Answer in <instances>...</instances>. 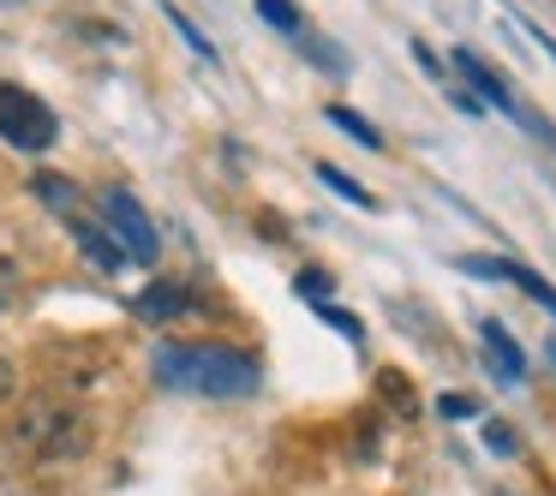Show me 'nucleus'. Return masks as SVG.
<instances>
[{
  "label": "nucleus",
  "instance_id": "f257e3e1",
  "mask_svg": "<svg viewBox=\"0 0 556 496\" xmlns=\"http://www.w3.org/2000/svg\"><path fill=\"white\" fill-rule=\"evenodd\" d=\"M150 377L180 395H210V400H240L257 395L264 371L245 347H222V341H162L150 353Z\"/></svg>",
  "mask_w": 556,
  "mask_h": 496
},
{
  "label": "nucleus",
  "instance_id": "f03ea898",
  "mask_svg": "<svg viewBox=\"0 0 556 496\" xmlns=\"http://www.w3.org/2000/svg\"><path fill=\"white\" fill-rule=\"evenodd\" d=\"M13 448L25 460H37V467H66V460H78L90 448V412L78 407L73 395H61V389H37V395L18 407L13 419Z\"/></svg>",
  "mask_w": 556,
  "mask_h": 496
},
{
  "label": "nucleus",
  "instance_id": "7ed1b4c3",
  "mask_svg": "<svg viewBox=\"0 0 556 496\" xmlns=\"http://www.w3.org/2000/svg\"><path fill=\"white\" fill-rule=\"evenodd\" d=\"M0 138L13 150L42 156V150L61 138V120H54V109L42 97H30L25 85H0Z\"/></svg>",
  "mask_w": 556,
  "mask_h": 496
},
{
  "label": "nucleus",
  "instance_id": "20e7f679",
  "mask_svg": "<svg viewBox=\"0 0 556 496\" xmlns=\"http://www.w3.org/2000/svg\"><path fill=\"white\" fill-rule=\"evenodd\" d=\"M97 209H102V228L121 240V252L132 257V264H156L162 240H156V228H150L144 204H138L126 186H102V192H97Z\"/></svg>",
  "mask_w": 556,
  "mask_h": 496
},
{
  "label": "nucleus",
  "instance_id": "39448f33",
  "mask_svg": "<svg viewBox=\"0 0 556 496\" xmlns=\"http://www.w3.org/2000/svg\"><path fill=\"white\" fill-rule=\"evenodd\" d=\"M198 305H204V300H198V293L186 288V281L162 276V281H150V288L132 300V311L144 317V323H174V317H192Z\"/></svg>",
  "mask_w": 556,
  "mask_h": 496
},
{
  "label": "nucleus",
  "instance_id": "423d86ee",
  "mask_svg": "<svg viewBox=\"0 0 556 496\" xmlns=\"http://www.w3.org/2000/svg\"><path fill=\"white\" fill-rule=\"evenodd\" d=\"M66 228H73L78 252H85V257H90V264H97V269H121V264H126L121 240H114V233L102 228V221H90V216H78V209H73V216H66Z\"/></svg>",
  "mask_w": 556,
  "mask_h": 496
},
{
  "label": "nucleus",
  "instance_id": "0eeeda50",
  "mask_svg": "<svg viewBox=\"0 0 556 496\" xmlns=\"http://www.w3.org/2000/svg\"><path fill=\"white\" fill-rule=\"evenodd\" d=\"M479 341H484V353H491V365H496L503 383H520V377H527V353L515 347V335H508L496 317H484V323H479Z\"/></svg>",
  "mask_w": 556,
  "mask_h": 496
},
{
  "label": "nucleus",
  "instance_id": "6e6552de",
  "mask_svg": "<svg viewBox=\"0 0 556 496\" xmlns=\"http://www.w3.org/2000/svg\"><path fill=\"white\" fill-rule=\"evenodd\" d=\"M460 269H472V276H508V281H515V288H527L532 300H539L544 311L556 317V288H544V281L532 276L527 264H508V257H467V264H460Z\"/></svg>",
  "mask_w": 556,
  "mask_h": 496
},
{
  "label": "nucleus",
  "instance_id": "1a4fd4ad",
  "mask_svg": "<svg viewBox=\"0 0 556 496\" xmlns=\"http://www.w3.org/2000/svg\"><path fill=\"white\" fill-rule=\"evenodd\" d=\"M455 73H460V78H472L484 102H496V109L520 114V109H515V97H508V85H496V78H491V66H484V61H479V54H472V49H455Z\"/></svg>",
  "mask_w": 556,
  "mask_h": 496
},
{
  "label": "nucleus",
  "instance_id": "9d476101",
  "mask_svg": "<svg viewBox=\"0 0 556 496\" xmlns=\"http://www.w3.org/2000/svg\"><path fill=\"white\" fill-rule=\"evenodd\" d=\"M329 120H336L341 132L353 138V144H365V150H383V132H377L371 120H359V114H353V109H341V102H336V109H329Z\"/></svg>",
  "mask_w": 556,
  "mask_h": 496
},
{
  "label": "nucleus",
  "instance_id": "9b49d317",
  "mask_svg": "<svg viewBox=\"0 0 556 496\" xmlns=\"http://www.w3.org/2000/svg\"><path fill=\"white\" fill-rule=\"evenodd\" d=\"M317 180H324L329 192H341V198H348V204H359V209H377V198L365 192V186H353V180H348V174H341V168H329V162H317Z\"/></svg>",
  "mask_w": 556,
  "mask_h": 496
},
{
  "label": "nucleus",
  "instance_id": "f8f14e48",
  "mask_svg": "<svg viewBox=\"0 0 556 496\" xmlns=\"http://www.w3.org/2000/svg\"><path fill=\"white\" fill-rule=\"evenodd\" d=\"M30 186H37V198H42V204H54V209H66V216H73L78 192H73V186H66V180H61V174H37V180H30Z\"/></svg>",
  "mask_w": 556,
  "mask_h": 496
},
{
  "label": "nucleus",
  "instance_id": "ddd939ff",
  "mask_svg": "<svg viewBox=\"0 0 556 496\" xmlns=\"http://www.w3.org/2000/svg\"><path fill=\"white\" fill-rule=\"evenodd\" d=\"M257 13H264L276 30H288V37H305V25H300V7H293V0H257Z\"/></svg>",
  "mask_w": 556,
  "mask_h": 496
},
{
  "label": "nucleus",
  "instance_id": "4468645a",
  "mask_svg": "<svg viewBox=\"0 0 556 496\" xmlns=\"http://www.w3.org/2000/svg\"><path fill=\"white\" fill-rule=\"evenodd\" d=\"M293 288H300V300H329V288H336V281H329L324 269H300V281H293Z\"/></svg>",
  "mask_w": 556,
  "mask_h": 496
},
{
  "label": "nucleus",
  "instance_id": "2eb2a0df",
  "mask_svg": "<svg viewBox=\"0 0 556 496\" xmlns=\"http://www.w3.org/2000/svg\"><path fill=\"white\" fill-rule=\"evenodd\" d=\"M437 412H443V419H467L472 400H467V395H443V400H437Z\"/></svg>",
  "mask_w": 556,
  "mask_h": 496
},
{
  "label": "nucleus",
  "instance_id": "dca6fc26",
  "mask_svg": "<svg viewBox=\"0 0 556 496\" xmlns=\"http://www.w3.org/2000/svg\"><path fill=\"white\" fill-rule=\"evenodd\" d=\"M13 300V264H7V257H0V305Z\"/></svg>",
  "mask_w": 556,
  "mask_h": 496
},
{
  "label": "nucleus",
  "instance_id": "f3484780",
  "mask_svg": "<svg viewBox=\"0 0 556 496\" xmlns=\"http://www.w3.org/2000/svg\"><path fill=\"white\" fill-rule=\"evenodd\" d=\"M13 383H18V377H13V365H7V359H0V400H7V395H13Z\"/></svg>",
  "mask_w": 556,
  "mask_h": 496
}]
</instances>
